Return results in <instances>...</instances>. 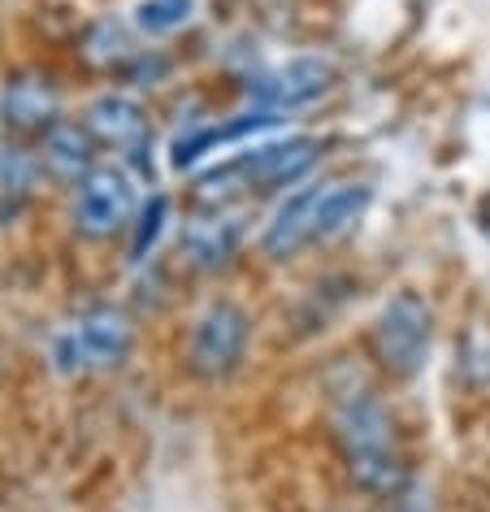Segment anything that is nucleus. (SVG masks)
Masks as SVG:
<instances>
[{
    "instance_id": "obj_1",
    "label": "nucleus",
    "mask_w": 490,
    "mask_h": 512,
    "mask_svg": "<svg viewBox=\"0 0 490 512\" xmlns=\"http://www.w3.org/2000/svg\"><path fill=\"white\" fill-rule=\"evenodd\" d=\"M330 421H334V439L343 447L347 473H352L365 491H378V495L399 491V482H404V460H399V447H395L391 413H386L365 387H356L334 400Z\"/></svg>"
},
{
    "instance_id": "obj_2",
    "label": "nucleus",
    "mask_w": 490,
    "mask_h": 512,
    "mask_svg": "<svg viewBox=\"0 0 490 512\" xmlns=\"http://www.w3.org/2000/svg\"><path fill=\"white\" fill-rule=\"evenodd\" d=\"M434 317L430 304L412 291H399L395 300L382 304L378 322H373V352L391 378H417L430 356Z\"/></svg>"
},
{
    "instance_id": "obj_3",
    "label": "nucleus",
    "mask_w": 490,
    "mask_h": 512,
    "mask_svg": "<svg viewBox=\"0 0 490 512\" xmlns=\"http://www.w3.org/2000/svg\"><path fill=\"white\" fill-rule=\"evenodd\" d=\"M126 348H131V326L122 313L113 309H96L79 317L70 330H61L53 343V361L66 374H87V369H109L118 365Z\"/></svg>"
},
{
    "instance_id": "obj_4",
    "label": "nucleus",
    "mask_w": 490,
    "mask_h": 512,
    "mask_svg": "<svg viewBox=\"0 0 490 512\" xmlns=\"http://www.w3.org/2000/svg\"><path fill=\"white\" fill-rule=\"evenodd\" d=\"M248 313L239 304H209L191 330V369L204 378H226L248 352Z\"/></svg>"
},
{
    "instance_id": "obj_5",
    "label": "nucleus",
    "mask_w": 490,
    "mask_h": 512,
    "mask_svg": "<svg viewBox=\"0 0 490 512\" xmlns=\"http://www.w3.org/2000/svg\"><path fill=\"white\" fill-rule=\"evenodd\" d=\"M317 161H321V144L313 135H287V139H269V144L248 148L230 170L248 187H295L313 174Z\"/></svg>"
},
{
    "instance_id": "obj_6",
    "label": "nucleus",
    "mask_w": 490,
    "mask_h": 512,
    "mask_svg": "<svg viewBox=\"0 0 490 512\" xmlns=\"http://www.w3.org/2000/svg\"><path fill=\"white\" fill-rule=\"evenodd\" d=\"M135 213V187L122 170H92L79 183V196H74V222H79L87 235H113L131 222Z\"/></svg>"
},
{
    "instance_id": "obj_7",
    "label": "nucleus",
    "mask_w": 490,
    "mask_h": 512,
    "mask_svg": "<svg viewBox=\"0 0 490 512\" xmlns=\"http://www.w3.org/2000/svg\"><path fill=\"white\" fill-rule=\"evenodd\" d=\"M87 131H92L100 144L118 148L122 157H131V161H144V152L152 148L148 113L131 96H100V100H92V109H87Z\"/></svg>"
},
{
    "instance_id": "obj_8",
    "label": "nucleus",
    "mask_w": 490,
    "mask_h": 512,
    "mask_svg": "<svg viewBox=\"0 0 490 512\" xmlns=\"http://www.w3.org/2000/svg\"><path fill=\"white\" fill-rule=\"evenodd\" d=\"M317 204H321V187L291 191L261 230V252L274 256V261H287V256H295L304 243L321 239L317 235Z\"/></svg>"
},
{
    "instance_id": "obj_9",
    "label": "nucleus",
    "mask_w": 490,
    "mask_h": 512,
    "mask_svg": "<svg viewBox=\"0 0 490 512\" xmlns=\"http://www.w3.org/2000/svg\"><path fill=\"white\" fill-rule=\"evenodd\" d=\"M334 79V70H330V61H321V57H291L287 66H278L269 79L261 83V100H269L274 109L282 105H308V100H317L321 92L330 87Z\"/></svg>"
},
{
    "instance_id": "obj_10",
    "label": "nucleus",
    "mask_w": 490,
    "mask_h": 512,
    "mask_svg": "<svg viewBox=\"0 0 490 512\" xmlns=\"http://www.w3.org/2000/svg\"><path fill=\"white\" fill-rule=\"evenodd\" d=\"M239 239H243V222L235 213H217V217H200V222L187 226V252L196 265H226L230 256L239 252Z\"/></svg>"
},
{
    "instance_id": "obj_11",
    "label": "nucleus",
    "mask_w": 490,
    "mask_h": 512,
    "mask_svg": "<svg viewBox=\"0 0 490 512\" xmlns=\"http://www.w3.org/2000/svg\"><path fill=\"white\" fill-rule=\"evenodd\" d=\"M274 122H278L274 113H256V118H235V122H226V126H209V131H196V135L178 139L174 165H178V170H183V165H196L200 157H209V152H217V148L239 144V139H248V135L269 131Z\"/></svg>"
},
{
    "instance_id": "obj_12",
    "label": "nucleus",
    "mask_w": 490,
    "mask_h": 512,
    "mask_svg": "<svg viewBox=\"0 0 490 512\" xmlns=\"http://www.w3.org/2000/svg\"><path fill=\"white\" fill-rule=\"evenodd\" d=\"M44 161H48V170L61 178H79V174L87 178L92 174V131H79V126H70V122L48 126Z\"/></svg>"
},
{
    "instance_id": "obj_13",
    "label": "nucleus",
    "mask_w": 490,
    "mask_h": 512,
    "mask_svg": "<svg viewBox=\"0 0 490 512\" xmlns=\"http://www.w3.org/2000/svg\"><path fill=\"white\" fill-rule=\"evenodd\" d=\"M365 209H369V187H365V183H321L317 235H321V239L339 235V230L352 226Z\"/></svg>"
},
{
    "instance_id": "obj_14",
    "label": "nucleus",
    "mask_w": 490,
    "mask_h": 512,
    "mask_svg": "<svg viewBox=\"0 0 490 512\" xmlns=\"http://www.w3.org/2000/svg\"><path fill=\"white\" fill-rule=\"evenodd\" d=\"M5 113L18 126H48L53 122V96L40 83H14L5 92Z\"/></svg>"
},
{
    "instance_id": "obj_15",
    "label": "nucleus",
    "mask_w": 490,
    "mask_h": 512,
    "mask_svg": "<svg viewBox=\"0 0 490 512\" xmlns=\"http://www.w3.org/2000/svg\"><path fill=\"white\" fill-rule=\"evenodd\" d=\"M191 14H196V0H139L135 5V22L148 35H170L187 27Z\"/></svg>"
},
{
    "instance_id": "obj_16",
    "label": "nucleus",
    "mask_w": 490,
    "mask_h": 512,
    "mask_svg": "<svg viewBox=\"0 0 490 512\" xmlns=\"http://www.w3.org/2000/svg\"><path fill=\"white\" fill-rule=\"evenodd\" d=\"M31 174H35V165H31L27 152H18V148L0 152V191H27Z\"/></svg>"
},
{
    "instance_id": "obj_17",
    "label": "nucleus",
    "mask_w": 490,
    "mask_h": 512,
    "mask_svg": "<svg viewBox=\"0 0 490 512\" xmlns=\"http://www.w3.org/2000/svg\"><path fill=\"white\" fill-rule=\"evenodd\" d=\"M161 222H165V200H161V196H152V204H148L144 213H139V226H135V243H131V256H135V261L152 248V239H157Z\"/></svg>"
}]
</instances>
